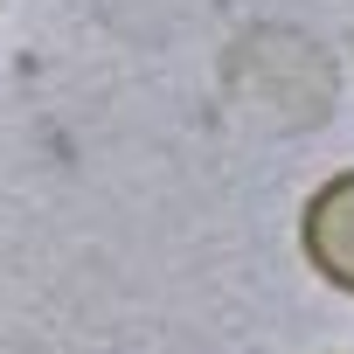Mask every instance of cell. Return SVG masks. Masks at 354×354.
Returning a JSON list of instances; mask_svg holds the SVG:
<instances>
[{"mask_svg": "<svg viewBox=\"0 0 354 354\" xmlns=\"http://www.w3.org/2000/svg\"><path fill=\"white\" fill-rule=\"evenodd\" d=\"M299 243H306L313 271L354 299V167L313 188V202L299 216Z\"/></svg>", "mask_w": 354, "mask_h": 354, "instance_id": "1", "label": "cell"}]
</instances>
